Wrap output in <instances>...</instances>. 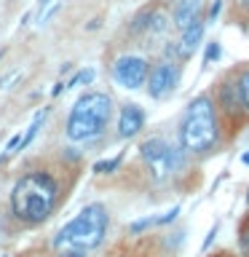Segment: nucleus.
<instances>
[{
	"label": "nucleus",
	"instance_id": "nucleus-1",
	"mask_svg": "<svg viewBox=\"0 0 249 257\" xmlns=\"http://www.w3.org/2000/svg\"><path fill=\"white\" fill-rule=\"evenodd\" d=\"M177 142L185 150V156H196V158H204L220 148L222 120L212 99V91H201L188 102V107L180 118V126H177Z\"/></svg>",
	"mask_w": 249,
	"mask_h": 257
},
{
	"label": "nucleus",
	"instance_id": "nucleus-2",
	"mask_svg": "<svg viewBox=\"0 0 249 257\" xmlns=\"http://www.w3.org/2000/svg\"><path fill=\"white\" fill-rule=\"evenodd\" d=\"M59 204V182L51 172L32 169L22 174L11 188V212L24 225H40L54 214Z\"/></svg>",
	"mask_w": 249,
	"mask_h": 257
},
{
	"label": "nucleus",
	"instance_id": "nucleus-3",
	"mask_svg": "<svg viewBox=\"0 0 249 257\" xmlns=\"http://www.w3.org/2000/svg\"><path fill=\"white\" fill-rule=\"evenodd\" d=\"M112 120V96L107 91H86L72 104L64 134L70 142H91L107 132Z\"/></svg>",
	"mask_w": 249,
	"mask_h": 257
},
{
	"label": "nucleus",
	"instance_id": "nucleus-4",
	"mask_svg": "<svg viewBox=\"0 0 249 257\" xmlns=\"http://www.w3.org/2000/svg\"><path fill=\"white\" fill-rule=\"evenodd\" d=\"M107 209L104 204H86L64 228L54 236V252L56 249H78V252H94L96 246H102L104 236H107Z\"/></svg>",
	"mask_w": 249,
	"mask_h": 257
},
{
	"label": "nucleus",
	"instance_id": "nucleus-5",
	"mask_svg": "<svg viewBox=\"0 0 249 257\" xmlns=\"http://www.w3.org/2000/svg\"><path fill=\"white\" fill-rule=\"evenodd\" d=\"M140 158L148 166V174L153 182H166L185 166V150L180 142H172L166 137H150L140 145Z\"/></svg>",
	"mask_w": 249,
	"mask_h": 257
},
{
	"label": "nucleus",
	"instance_id": "nucleus-6",
	"mask_svg": "<svg viewBox=\"0 0 249 257\" xmlns=\"http://www.w3.org/2000/svg\"><path fill=\"white\" fill-rule=\"evenodd\" d=\"M212 99L217 104V112H220V120L230 128H238L249 120V112L244 107V99H241V91H238V83H236V75L233 70L222 72L217 86L212 88Z\"/></svg>",
	"mask_w": 249,
	"mask_h": 257
},
{
	"label": "nucleus",
	"instance_id": "nucleus-7",
	"mask_svg": "<svg viewBox=\"0 0 249 257\" xmlns=\"http://www.w3.org/2000/svg\"><path fill=\"white\" fill-rule=\"evenodd\" d=\"M180 80H182V64L164 56L148 70V80H145L148 96L150 99H166V96H172L177 91Z\"/></svg>",
	"mask_w": 249,
	"mask_h": 257
},
{
	"label": "nucleus",
	"instance_id": "nucleus-8",
	"mask_svg": "<svg viewBox=\"0 0 249 257\" xmlns=\"http://www.w3.org/2000/svg\"><path fill=\"white\" fill-rule=\"evenodd\" d=\"M148 70L150 62L140 54H120L112 62V80L120 88H129V91H137V88L145 86L148 80Z\"/></svg>",
	"mask_w": 249,
	"mask_h": 257
},
{
	"label": "nucleus",
	"instance_id": "nucleus-9",
	"mask_svg": "<svg viewBox=\"0 0 249 257\" xmlns=\"http://www.w3.org/2000/svg\"><path fill=\"white\" fill-rule=\"evenodd\" d=\"M198 19H204V0H177V3H174V8H172V24L177 27V32L188 30L190 24H196Z\"/></svg>",
	"mask_w": 249,
	"mask_h": 257
},
{
	"label": "nucleus",
	"instance_id": "nucleus-10",
	"mask_svg": "<svg viewBox=\"0 0 249 257\" xmlns=\"http://www.w3.org/2000/svg\"><path fill=\"white\" fill-rule=\"evenodd\" d=\"M145 128V110L137 102H126L118 112V134L123 140H132Z\"/></svg>",
	"mask_w": 249,
	"mask_h": 257
},
{
	"label": "nucleus",
	"instance_id": "nucleus-11",
	"mask_svg": "<svg viewBox=\"0 0 249 257\" xmlns=\"http://www.w3.org/2000/svg\"><path fill=\"white\" fill-rule=\"evenodd\" d=\"M169 24H172V14H169L164 6H156V11H153V16H150V24H148V30H145V35H148V38L164 35V32L169 30Z\"/></svg>",
	"mask_w": 249,
	"mask_h": 257
},
{
	"label": "nucleus",
	"instance_id": "nucleus-12",
	"mask_svg": "<svg viewBox=\"0 0 249 257\" xmlns=\"http://www.w3.org/2000/svg\"><path fill=\"white\" fill-rule=\"evenodd\" d=\"M156 6L158 3H148V6H142L140 11L134 14L132 24H129V35H145V30H148L150 16H153V11H156Z\"/></svg>",
	"mask_w": 249,
	"mask_h": 257
},
{
	"label": "nucleus",
	"instance_id": "nucleus-13",
	"mask_svg": "<svg viewBox=\"0 0 249 257\" xmlns=\"http://www.w3.org/2000/svg\"><path fill=\"white\" fill-rule=\"evenodd\" d=\"M46 118H48V107H43V110H38V112H35V118H32V123L27 126V132L22 134V142H19V148H16V153H19V150H27V148H30V142L35 140V137H38V132H40V126L46 123Z\"/></svg>",
	"mask_w": 249,
	"mask_h": 257
},
{
	"label": "nucleus",
	"instance_id": "nucleus-14",
	"mask_svg": "<svg viewBox=\"0 0 249 257\" xmlns=\"http://www.w3.org/2000/svg\"><path fill=\"white\" fill-rule=\"evenodd\" d=\"M233 75H236L241 99H244V107H246V112H249V62L238 64V67H233Z\"/></svg>",
	"mask_w": 249,
	"mask_h": 257
},
{
	"label": "nucleus",
	"instance_id": "nucleus-15",
	"mask_svg": "<svg viewBox=\"0 0 249 257\" xmlns=\"http://www.w3.org/2000/svg\"><path fill=\"white\" fill-rule=\"evenodd\" d=\"M230 19L249 24V0H230Z\"/></svg>",
	"mask_w": 249,
	"mask_h": 257
},
{
	"label": "nucleus",
	"instance_id": "nucleus-16",
	"mask_svg": "<svg viewBox=\"0 0 249 257\" xmlns=\"http://www.w3.org/2000/svg\"><path fill=\"white\" fill-rule=\"evenodd\" d=\"M120 161H123V153H118L115 158L99 161V164H94V174H110V172H115V169L120 166Z\"/></svg>",
	"mask_w": 249,
	"mask_h": 257
},
{
	"label": "nucleus",
	"instance_id": "nucleus-17",
	"mask_svg": "<svg viewBox=\"0 0 249 257\" xmlns=\"http://www.w3.org/2000/svg\"><path fill=\"white\" fill-rule=\"evenodd\" d=\"M94 80V70L88 67V70H80V72H75L67 83H64V88H78V86H83V83H91Z\"/></svg>",
	"mask_w": 249,
	"mask_h": 257
},
{
	"label": "nucleus",
	"instance_id": "nucleus-18",
	"mask_svg": "<svg viewBox=\"0 0 249 257\" xmlns=\"http://www.w3.org/2000/svg\"><path fill=\"white\" fill-rule=\"evenodd\" d=\"M238 252L241 257H249V220H244V225L238 230Z\"/></svg>",
	"mask_w": 249,
	"mask_h": 257
},
{
	"label": "nucleus",
	"instance_id": "nucleus-19",
	"mask_svg": "<svg viewBox=\"0 0 249 257\" xmlns=\"http://www.w3.org/2000/svg\"><path fill=\"white\" fill-rule=\"evenodd\" d=\"M220 54H222L220 43H217V40H212V43L206 46V54H204V67H209L212 62H217V59H220Z\"/></svg>",
	"mask_w": 249,
	"mask_h": 257
},
{
	"label": "nucleus",
	"instance_id": "nucleus-20",
	"mask_svg": "<svg viewBox=\"0 0 249 257\" xmlns=\"http://www.w3.org/2000/svg\"><path fill=\"white\" fill-rule=\"evenodd\" d=\"M150 225H156V217H145V220H137V222H132L129 225V233H132V236H140L142 230H148Z\"/></svg>",
	"mask_w": 249,
	"mask_h": 257
},
{
	"label": "nucleus",
	"instance_id": "nucleus-21",
	"mask_svg": "<svg viewBox=\"0 0 249 257\" xmlns=\"http://www.w3.org/2000/svg\"><path fill=\"white\" fill-rule=\"evenodd\" d=\"M220 11H222V0H214V3L209 6V11L204 14L206 24H214V22H217V16H220Z\"/></svg>",
	"mask_w": 249,
	"mask_h": 257
},
{
	"label": "nucleus",
	"instance_id": "nucleus-22",
	"mask_svg": "<svg viewBox=\"0 0 249 257\" xmlns=\"http://www.w3.org/2000/svg\"><path fill=\"white\" fill-rule=\"evenodd\" d=\"M177 214H180V206H172L166 214H161V217H156V225H166V222H174L177 220Z\"/></svg>",
	"mask_w": 249,
	"mask_h": 257
},
{
	"label": "nucleus",
	"instance_id": "nucleus-23",
	"mask_svg": "<svg viewBox=\"0 0 249 257\" xmlns=\"http://www.w3.org/2000/svg\"><path fill=\"white\" fill-rule=\"evenodd\" d=\"M217 230H220V222H214V225H212V230H209V236L204 238V246H201L204 252H206L209 246H212V241H214V236H217Z\"/></svg>",
	"mask_w": 249,
	"mask_h": 257
},
{
	"label": "nucleus",
	"instance_id": "nucleus-24",
	"mask_svg": "<svg viewBox=\"0 0 249 257\" xmlns=\"http://www.w3.org/2000/svg\"><path fill=\"white\" fill-rule=\"evenodd\" d=\"M56 257H86V252H78V249H56Z\"/></svg>",
	"mask_w": 249,
	"mask_h": 257
},
{
	"label": "nucleus",
	"instance_id": "nucleus-25",
	"mask_svg": "<svg viewBox=\"0 0 249 257\" xmlns=\"http://www.w3.org/2000/svg\"><path fill=\"white\" fill-rule=\"evenodd\" d=\"M62 91H64V83H62V80H59V83H56V86H54V96H59Z\"/></svg>",
	"mask_w": 249,
	"mask_h": 257
},
{
	"label": "nucleus",
	"instance_id": "nucleus-26",
	"mask_svg": "<svg viewBox=\"0 0 249 257\" xmlns=\"http://www.w3.org/2000/svg\"><path fill=\"white\" fill-rule=\"evenodd\" d=\"M241 161H244V164H249V153H244V156H241Z\"/></svg>",
	"mask_w": 249,
	"mask_h": 257
},
{
	"label": "nucleus",
	"instance_id": "nucleus-27",
	"mask_svg": "<svg viewBox=\"0 0 249 257\" xmlns=\"http://www.w3.org/2000/svg\"><path fill=\"white\" fill-rule=\"evenodd\" d=\"M3 54H6V51H3V48H0V59H3Z\"/></svg>",
	"mask_w": 249,
	"mask_h": 257
},
{
	"label": "nucleus",
	"instance_id": "nucleus-28",
	"mask_svg": "<svg viewBox=\"0 0 249 257\" xmlns=\"http://www.w3.org/2000/svg\"><path fill=\"white\" fill-rule=\"evenodd\" d=\"M246 204H249V193H246Z\"/></svg>",
	"mask_w": 249,
	"mask_h": 257
}]
</instances>
